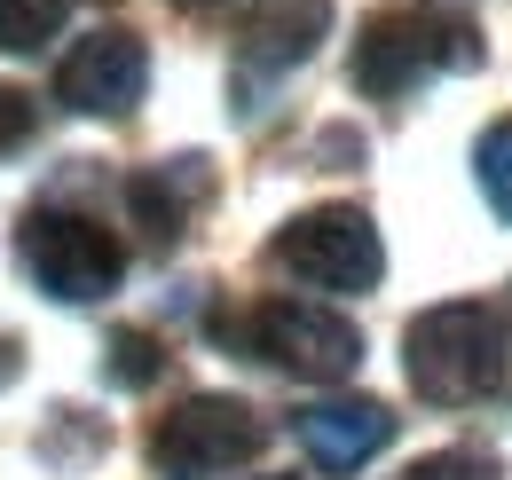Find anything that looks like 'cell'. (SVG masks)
<instances>
[{
    "mask_svg": "<svg viewBox=\"0 0 512 480\" xmlns=\"http://www.w3.org/2000/svg\"><path fill=\"white\" fill-rule=\"evenodd\" d=\"M402 370H410V386H418V402H481V394H497L512 370V331L497 307L481 300H442L426 307L410 331H402Z\"/></svg>",
    "mask_w": 512,
    "mask_h": 480,
    "instance_id": "6da1fadb",
    "label": "cell"
},
{
    "mask_svg": "<svg viewBox=\"0 0 512 480\" xmlns=\"http://www.w3.org/2000/svg\"><path fill=\"white\" fill-rule=\"evenodd\" d=\"M268 260L292 284H316V292H371L386 276V244L363 205H316V213L284 221L268 237Z\"/></svg>",
    "mask_w": 512,
    "mask_h": 480,
    "instance_id": "7a4b0ae2",
    "label": "cell"
},
{
    "mask_svg": "<svg viewBox=\"0 0 512 480\" xmlns=\"http://www.w3.org/2000/svg\"><path fill=\"white\" fill-rule=\"evenodd\" d=\"M481 32L457 16H371L355 32V87L363 95H402L426 71H473Z\"/></svg>",
    "mask_w": 512,
    "mask_h": 480,
    "instance_id": "3957f363",
    "label": "cell"
},
{
    "mask_svg": "<svg viewBox=\"0 0 512 480\" xmlns=\"http://www.w3.org/2000/svg\"><path fill=\"white\" fill-rule=\"evenodd\" d=\"M268 425L237 394H190L174 418L150 425V465L166 480H221L229 465H253Z\"/></svg>",
    "mask_w": 512,
    "mask_h": 480,
    "instance_id": "277c9868",
    "label": "cell"
},
{
    "mask_svg": "<svg viewBox=\"0 0 512 480\" xmlns=\"http://www.w3.org/2000/svg\"><path fill=\"white\" fill-rule=\"evenodd\" d=\"M16 252H24V268L40 276V292L64 300V307L103 300V292L127 276L119 237H111L103 221H87V213H32L24 237H16Z\"/></svg>",
    "mask_w": 512,
    "mask_h": 480,
    "instance_id": "5b68a950",
    "label": "cell"
},
{
    "mask_svg": "<svg viewBox=\"0 0 512 480\" xmlns=\"http://www.w3.org/2000/svg\"><path fill=\"white\" fill-rule=\"evenodd\" d=\"M245 339H253L260 362H276V370H292V378H308V386L355 378V362H363L355 323H347V315H331V307H308V300H268V307H253Z\"/></svg>",
    "mask_w": 512,
    "mask_h": 480,
    "instance_id": "8992f818",
    "label": "cell"
},
{
    "mask_svg": "<svg viewBox=\"0 0 512 480\" xmlns=\"http://www.w3.org/2000/svg\"><path fill=\"white\" fill-rule=\"evenodd\" d=\"M142 87H150V48L134 32H95L56 71V103L87 111V119H127L142 103Z\"/></svg>",
    "mask_w": 512,
    "mask_h": 480,
    "instance_id": "52a82bcc",
    "label": "cell"
},
{
    "mask_svg": "<svg viewBox=\"0 0 512 480\" xmlns=\"http://www.w3.org/2000/svg\"><path fill=\"white\" fill-rule=\"evenodd\" d=\"M300 441L323 473H355L394 441V410L386 402H316V410H300Z\"/></svg>",
    "mask_w": 512,
    "mask_h": 480,
    "instance_id": "ba28073f",
    "label": "cell"
},
{
    "mask_svg": "<svg viewBox=\"0 0 512 480\" xmlns=\"http://www.w3.org/2000/svg\"><path fill=\"white\" fill-rule=\"evenodd\" d=\"M323 32H331V0H260V16L245 24V63L260 71L308 63Z\"/></svg>",
    "mask_w": 512,
    "mask_h": 480,
    "instance_id": "9c48e42d",
    "label": "cell"
},
{
    "mask_svg": "<svg viewBox=\"0 0 512 480\" xmlns=\"http://www.w3.org/2000/svg\"><path fill=\"white\" fill-rule=\"evenodd\" d=\"M197 197H205V158H174V166H150V174L127 181L134 221H142L158 244H174L182 229H190V205H197Z\"/></svg>",
    "mask_w": 512,
    "mask_h": 480,
    "instance_id": "30bf717a",
    "label": "cell"
},
{
    "mask_svg": "<svg viewBox=\"0 0 512 480\" xmlns=\"http://www.w3.org/2000/svg\"><path fill=\"white\" fill-rule=\"evenodd\" d=\"M64 24V0H0V48L8 56H32L40 40H56Z\"/></svg>",
    "mask_w": 512,
    "mask_h": 480,
    "instance_id": "8fae6325",
    "label": "cell"
},
{
    "mask_svg": "<svg viewBox=\"0 0 512 480\" xmlns=\"http://www.w3.org/2000/svg\"><path fill=\"white\" fill-rule=\"evenodd\" d=\"M473 174H481V189H489V205L512 221V119L481 134V150H473Z\"/></svg>",
    "mask_w": 512,
    "mask_h": 480,
    "instance_id": "7c38bea8",
    "label": "cell"
},
{
    "mask_svg": "<svg viewBox=\"0 0 512 480\" xmlns=\"http://www.w3.org/2000/svg\"><path fill=\"white\" fill-rule=\"evenodd\" d=\"M158 370H166V347H158L150 331H119V339H111V378H119V386H150Z\"/></svg>",
    "mask_w": 512,
    "mask_h": 480,
    "instance_id": "4fadbf2b",
    "label": "cell"
},
{
    "mask_svg": "<svg viewBox=\"0 0 512 480\" xmlns=\"http://www.w3.org/2000/svg\"><path fill=\"white\" fill-rule=\"evenodd\" d=\"M402 480H497L489 457H465V449H442V457H418Z\"/></svg>",
    "mask_w": 512,
    "mask_h": 480,
    "instance_id": "5bb4252c",
    "label": "cell"
},
{
    "mask_svg": "<svg viewBox=\"0 0 512 480\" xmlns=\"http://www.w3.org/2000/svg\"><path fill=\"white\" fill-rule=\"evenodd\" d=\"M32 119H40V111H32V95H24V87H0V158L32 142Z\"/></svg>",
    "mask_w": 512,
    "mask_h": 480,
    "instance_id": "9a60e30c",
    "label": "cell"
},
{
    "mask_svg": "<svg viewBox=\"0 0 512 480\" xmlns=\"http://www.w3.org/2000/svg\"><path fill=\"white\" fill-rule=\"evenodd\" d=\"M190 8H205V0H190Z\"/></svg>",
    "mask_w": 512,
    "mask_h": 480,
    "instance_id": "2e32d148",
    "label": "cell"
}]
</instances>
